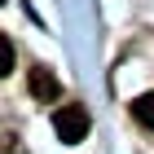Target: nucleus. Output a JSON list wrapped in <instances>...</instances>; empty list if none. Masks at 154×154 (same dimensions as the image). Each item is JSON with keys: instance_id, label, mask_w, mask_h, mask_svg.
<instances>
[{"instance_id": "obj_4", "label": "nucleus", "mask_w": 154, "mask_h": 154, "mask_svg": "<svg viewBox=\"0 0 154 154\" xmlns=\"http://www.w3.org/2000/svg\"><path fill=\"white\" fill-rule=\"evenodd\" d=\"M9 71H13V44H9L5 35H0V79H5Z\"/></svg>"}, {"instance_id": "obj_2", "label": "nucleus", "mask_w": 154, "mask_h": 154, "mask_svg": "<svg viewBox=\"0 0 154 154\" xmlns=\"http://www.w3.org/2000/svg\"><path fill=\"white\" fill-rule=\"evenodd\" d=\"M26 93L35 97V101H57V97H62V84H57V75L48 71V66H31V75H26Z\"/></svg>"}, {"instance_id": "obj_3", "label": "nucleus", "mask_w": 154, "mask_h": 154, "mask_svg": "<svg viewBox=\"0 0 154 154\" xmlns=\"http://www.w3.org/2000/svg\"><path fill=\"white\" fill-rule=\"evenodd\" d=\"M132 119H137V123H145V128H154V93H145V97H137V101H132Z\"/></svg>"}, {"instance_id": "obj_1", "label": "nucleus", "mask_w": 154, "mask_h": 154, "mask_svg": "<svg viewBox=\"0 0 154 154\" xmlns=\"http://www.w3.org/2000/svg\"><path fill=\"white\" fill-rule=\"evenodd\" d=\"M88 128H93V119H88V110L84 106H57V115H53V132H57L66 145H79L84 137H88Z\"/></svg>"}]
</instances>
